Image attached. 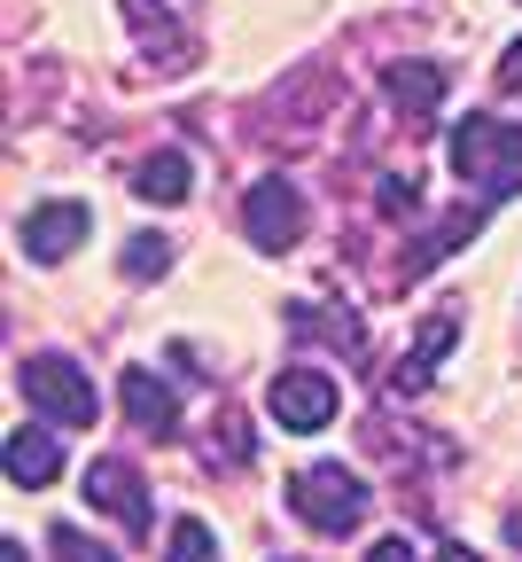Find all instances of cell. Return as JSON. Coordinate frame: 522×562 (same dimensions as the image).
<instances>
[{
  "label": "cell",
  "mask_w": 522,
  "mask_h": 562,
  "mask_svg": "<svg viewBox=\"0 0 522 562\" xmlns=\"http://www.w3.org/2000/svg\"><path fill=\"white\" fill-rule=\"evenodd\" d=\"M117 266H125V281H157V273L172 266V243H164V235H133Z\"/></svg>",
  "instance_id": "cell-15"
},
{
  "label": "cell",
  "mask_w": 522,
  "mask_h": 562,
  "mask_svg": "<svg viewBox=\"0 0 522 562\" xmlns=\"http://www.w3.org/2000/svg\"><path fill=\"white\" fill-rule=\"evenodd\" d=\"M218 461H227V469H242V461H250V430H242V422L211 430V469H218Z\"/></svg>",
  "instance_id": "cell-17"
},
{
  "label": "cell",
  "mask_w": 522,
  "mask_h": 562,
  "mask_svg": "<svg viewBox=\"0 0 522 562\" xmlns=\"http://www.w3.org/2000/svg\"><path fill=\"white\" fill-rule=\"evenodd\" d=\"M499 94H514V102H522V40L499 55Z\"/></svg>",
  "instance_id": "cell-18"
},
{
  "label": "cell",
  "mask_w": 522,
  "mask_h": 562,
  "mask_svg": "<svg viewBox=\"0 0 522 562\" xmlns=\"http://www.w3.org/2000/svg\"><path fill=\"white\" fill-rule=\"evenodd\" d=\"M453 172H461V188H476V203L522 195V125H507L491 110H468L453 125Z\"/></svg>",
  "instance_id": "cell-1"
},
{
  "label": "cell",
  "mask_w": 522,
  "mask_h": 562,
  "mask_svg": "<svg viewBox=\"0 0 522 562\" xmlns=\"http://www.w3.org/2000/svg\"><path fill=\"white\" fill-rule=\"evenodd\" d=\"M476 235H484V211H476V203H468V211H453V220H444V227H429V235H421V243L406 250V281H413V273H429V266H436L444 250L476 243Z\"/></svg>",
  "instance_id": "cell-13"
},
{
  "label": "cell",
  "mask_w": 522,
  "mask_h": 562,
  "mask_svg": "<svg viewBox=\"0 0 522 562\" xmlns=\"http://www.w3.org/2000/svg\"><path fill=\"white\" fill-rule=\"evenodd\" d=\"M0 562H32V554H24V539H0Z\"/></svg>",
  "instance_id": "cell-22"
},
{
  "label": "cell",
  "mask_w": 522,
  "mask_h": 562,
  "mask_svg": "<svg viewBox=\"0 0 522 562\" xmlns=\"http://www.w3.org/2000/svg\"><path fill=\"white\" fill-rule=\"evenodd\" d=\"M453 313H436V321H421V336H413V360H398V375H390V391L406 398V391H421L436 368H444V351H453Z\"/></svg>",
  "instance_id": "cell-11"
},
{
  "label": "cell",
  "mask_w": 522,
  "mask_h": 562,
  "mask_svg": "<svg viewBox=\"0 0 522 562\" xmlns=\"http://www.w3.org/2000/svg\"><path fill=\"white\" fill-rule=\"evenodd\" d=\"M375 195H383V211H413V203H421V188H413V180H383Z\"/></svg>",
  "instance_id": "cell-19"
},
{
  "label": "cell",
  "mask_w": 522,
  "mask_h": 562,
  "mask_svg": "<svg viewBox=\"0 0 522 562\" xmlns=\"http://www.w3.org/2000/svg\"><path fill=\"white\" fill-rule=\"evenodd\" d=\"M383 94H390V110H398L406 125H429V117L444 110V70H436V63H390V70H383Z\"/></svg>",
  "instance_id": "cell-9"
},
{
  "label": "cell",
  "mask_w": 522,
  "mask_h": 562,
  "mask_svg": "<svg viewBox=\"0 0 522 562\" xmlns=\"http://www.w3.org/2000/svg\"><path fill=\"white\" fill-rule=\"evenodd\" d=\"M188 188H195V165L180 149H157V157L133 165V195L140 203H188Z\"/></svg>",
  "instance_id": "cell-12"
},
{
  "label": "cell",
  "mask_w": 522,
  "mask_h": 562,
  "mask_svg": "<svg viewBox=\"0 0 522 562\" xmlns=\"http://www.w3.org/2000/svg\"><path fill=\"white\" fill-rule=\"evenodd\" d=\"M63 476V446H55V430H24L9 438V484H24V492H47Z\"/></svg>",
  "instance_id": "cell-10"
},
{
  "label": "cell",
  "mask_w": 522,
  "mask_h": 562,
  "mask_svg": "<svg viewBox=\"0 0 522 562\" xmlns=\"http://www.w3.org/2000/svg\"><path fill=\"white\" fill-rule=\"evenodd\" d=\"M288 508H296V524H305V531L343 539V531H359V524H366L375 492H366V476H359V469H343V461H305V469L288 476Z\"/></svg>",
  "instance_id": "cell-2"
},
{
  "label": "cell",
  "mask_w": 522,
  "mask_h": 562,
  "mask_svg": "<svg viewBox=\"0 0 522 562\" xmlns=\"http://www.w3.org/2000/svg\"><path fill=\"white\" fill-rule=\"evenodd\" d=\"M336 406H343V391H336L320 368H281V375L265 383V414L281 422V430H296V438L328 430V422H336Z\"/></svg>",
  "instance_id": "cell-5"
},
{
  "label": "cell",
  "mask_w": 522,
  "mask_h": 562,
  "mask_svg": "<svg viewBox=\"0 0 522 562\" xmlns=\"http://www.w3.org/2000/svg\"><path fill=\"white\" fill-rule=\"evenodd\" d=\"M79 492H87V508L94 516H110V524H125V531H148L157 524V508H148V476L133 469V461H87V476H79Z\"/></svg>",
  "instance_id": "cell-6"
},
{
  "label": "cell",
  "mask_w": 522,
  "mask_h": 562,
  "mask_svg": "<svg viewBox=\"0 0 522 562\" xmlns=\"http://www.w3.org/2000/svg\"><path fill=\"white\" fill-rule=\"evenodd\" d=\"M16 391H24V406H32V414H47V422H55V430H87V422L102 414L94 375H87L79 360H63V351H32V360L16 368Z\"/></svg>",
  "instance_id": "cell-3"
},
{
  "label": "cell",
  "mask_w": 522,
  "mask_h": 562,
  "mask_svg": "<svg viewBox=\"0 0 522 562\" xmlns=\"http://www.w3.org/2000/svg\"><path fill=\"white\" fill-rule=\"evenodd\" d=\"M87 235H94V211H87V203H70V195L32 203V211H24V227H16V243H24L32 266H63Z\"/></svg>",
  "instance_id": "cell-7"
},
{
  "label": "cell",
  "mask_w": 522,
  "mask_h": 562,
  "mask_svg": "<svg viewBox=\"0 0 522 562\" xmlns=\"http://www.w3.org/2000/svg\"><path fill=\"white\" fill-rule=\"evenodd\" d=\"M117 398H125V422H133V430L140 438H180V391L157 375V368H125L117 375Z\"/></svg>",
  "instance_id": "cell-8"
},
{
  "label": "cell",
  "mask_w": 522,
  "mask_h": 562,
  "mask_svg": "<svg viewBox=\"0 0 522 562\" xmlns=\"http://www.w3.org/2000/svg\"><path fill=\"white\" fill-rule=\"evenodd\" d=\"M164 562H218V531H211L203 516H180V524H172V547H164Z\"/></svg>",
  "instance_id": "cell-14"
},
{
  "label": "cell",
  "mask_w": 522,
  "mask_h": 562,
  "mask_svg": "<svg viewBox=\"0 0 522 562\" xmlns=\"http://www.w3.org/2000/svg\"><path fill=\"white\" fill-rule=\"evenodd\" d=\"M436 562H476V547H468V539H453V547H444Z\"/></svg>",
  "instance_id": "cell-21"
},
{
  "label": "cell",
  "mask_w": 522,
  "mask_h": 562,
  "mask_svg": "<svg viewBox=\"0 0 522 562\" xmlns=\"http://www.w3.org/2000/svg\"><path fill=\"white\" fill-rule=\"evenodd\" d=\"M242 235H250V250H265V258L296 250V243H305V188L281 180V172H265V180L242 195Z\"/></svg>",
  "instance_id": "cell-4"
},
{
  "label": "cell",
  "mask_w": 522,
  "mask_h": 562,
  "mask_svg": "<svg viewBox=\"0 0 522 562\" xmlns=\"http://www.w3.org/2000/svg\"><path fill=\"white\" fill-rule=\"evenodd\" d=\"M366 562H413V539H375V547H366Z\"/></svg>",
  "instance_id": "cell-20"
},
{
  "label": "cell",
  "mask_w": 522,
  "mask_h": 562,
  "mask_svg": "<svg viewBox=\"0 0 522 562\" xmlns=\"http://www.w3.org/2000/svg\"><path fill=\"white\" fill-rule=\"evenodd\" d=\"M47 547H55V562H117V547L87 539L79 524H47Z\"/></svg>",
  "instance_id": "cell-16"
}]
</instances>
